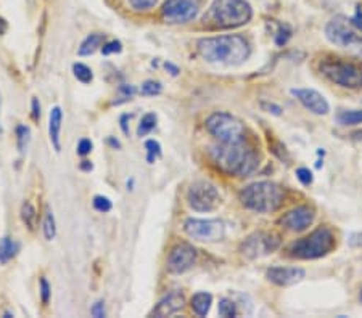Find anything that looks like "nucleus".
I'll list each match as a JSON object with an SVG mask.
<instances>
[{
    "label": "nucleus",
    "instance_id": "obj_15",
    "mask_svg": "<svg viewBox=\"0 0 362 318\" xmlns=\"http://www.w3.org/2000/svg\"><path fill=\"white\" fill-rule=\"evenodd\" d=\"M291 95L296 97V100L314 114L325 116V114L330 113L329 102H327L325 97L322 94H319L317 90H314V89H291Z\"/></svg>",
    "mask_w": 362,
    "mask_h": 318
},
{
    "label": "nucleus",
    "instance_id": "obj_27",
    "mask_svg": "<svg viewBox=\"0 0 362 318\" xmlns=\"http://www.w3.org/2000/svg\"><path fill=\"white\" fill-rule=\"evenodd\" d=\"M73 73L74 78L83 84H90L93 79V73L89 66H86L84 63H74L73 65Z\"/></svg>",
    "mask_w": 362,
    "mask_h": 318
},
{
    "label": "nucleus",
    "instance_id": "obj_32",
    "mask_svg": "<svg viewBox=\"0 0 362 318\" xmlns=\"http://www.w3.org/2000/svg\"><path fill=\"white\" fill-rule=\"evenodd\" d=\"M39 291H40V299H42V304L47 305L50 302V298H52V288H50V283L47 281L45 276H40Z\"/></svg>",
    "mask_w": 362,
    "mask_h": 318
},
{
    "label": "nucleus",
    "instance_id": "obj_41",
    "mask_svg": "<svg viewBox=\"0 0 362 318\" xmlns=\"http://www.w3.org/2000/svg\"><path fill=\"white\" fill-rule=\"evenodd\" d=\"M348 243L351 247H358V250L362 247V231H356V233L349 235Z\"/></svg>",
    "mask_w": 362,
    "mask_h": 318
},
{
    "label": "nucleus",
    "instance_id": "obj_28",
    "mask_svg": "<svg viewBox=\"0 0 362 318\" xmlns=\"http://www.w3.org/2000/svg\"><path fill=\"white\" fill-rule=\"evenodd\" d=\"M163 92V85L158 80H145L140 87V94L145 95V97H155V95H160Z\"/></svg>",
    "mask_w": 362,
    "mask_h": 318
},
{
    "label": "nucleus",
    "instance_id": "obj_43",
    "mask_svg": "<svg viewBox=\"0 0 362 318\" xmlns=\"http://www.w3.org/2000/svg\"><path fill=\"white\" fill-rule=\"evenodd\" d=\"M165 68L168 69V71L169 73H171V76H174V78H176V76H179V68L176 66V65H173V63L171 61H166L165 63Z\"/></svg>",
    "mask_w": 362,
    "mask_h": 318
},
{
    "label": "nucleus",
    "instance_id": "obj_26",
    "mask_svg": "<svg viewBox=\"0 0 362 318\" xmlns=\"http://www.w3.org/2000/svg\"><path fill=\"white\" fill-rule=\"evenodd\" d=\"M156 121H158V118H156L155 113H147V114H145L144 118H142V121H140L139 127H137V135L139 137L148 135L150 132L156 127Z\"/></svg>",
    "mask_w": 362,
    "mask_h": 318
},
{
    "label": "nucleus",
    "instance_id": "obj_8",
    "mask_svg": "<svg viewBox=\"0 0 362 318\" xmlns=\"http://www.w3.org/2000/svg\"><path fill=\"white\" fill-rule=\"evenodd\" d=\"M325 37L338 47L354 49L362 55V34L358 32L346 16L338 15L327 23Z\"/></svg>",
    "mask_w": 362,
    "mask_h": 318
},
{
    "label": "nucleus",
    "instance_id": "obj_21",
    "mask_svg": "<svg viewBox=\"0 0 362 318\" xmlns=\"http://www.w3.org/2000/svg\"><path fill=\"white\" fill-rule=\"evenodd\" d=\"M20 251V243L10 236H4L0 240V264H8Z\"/></svg>",
    "mask_w": 362,
    "mask_h": 318
},
{
    "label": "nucleus",
    "instance_id": "obj_2",
    "mask_svg": "<svg viewBox=\"0 0 362 318\" xmlns=\"http://www.w3.org/2000/svg\"><path fill=\"white\" fill-rule=\"evenodd\" d=\"M213 163L227 176L248 177L259 166V156L243 142L221 143L211 149Z\"/></svg>",
    "mask_w": 362,
    "mask_h": 318
},
{
    "label": "nucleus",
    "instance_id": "obj_31",
    "mask_svg": "<svg viewBox=\"0 0 362 318\" xmlns=\"http://www.w3.org/2000/svg\"><path fill=\"white\" fill-rule=\"evenodd\" d=\"M92 204H93V207H95V211L103 212V214L110 212V211H112V207H113V202L110 201V198H107V196H103V195H97L95 198H93Z\"/></svg>",
    "mask_w": 362,
    "mask_h": 318
},
{
    "label": "nucleus",
    "instance_id": "obj_4",
    "mask_svg": "<svg viewBox=\"0 0 362 318\" xmlns=\"http://www.w3.org/2000/svg\"><path fill=\"white\" fill-rule=\"evenodd\" d=\"M238 196L247 209L258 214H271L282 207L285 190L274 182H255L245 187Z\"/></svg>",
    "mask_w": 362,
    "mask_h": 318
},
{
    "label": "nucleus",
    "instance_id": "obj_18",
    "mask_svg": "<svg viewBox=\"0 0 362 318\" xmlns=\"http://www.w3.org/2000/svg\"><path fill=\"white\" fill-rule=\"evenodd\" d=\"M62 124H63V111L60 106H54L49 114V138L52 147L57 153L62 152Z\"/></svg>",
    "mask_w": 362,
    "mask_h": 318
},
{
    "label": "nucleus",
    "instance_id": "obj_22",
    "mask_svg": "<svg viewBox=\"0 0 362 318\" xmlns=\"http://www.w3.org/2000/svg\"><path fill=\"white\" fill-rule=\"evenodd\" d=\"M20 216H21V221L23 224L26 225L28 230L34 231L37 227V211L36 207L31 201H25L21 204V209H20Z\"/></svg>",
    "mask_w": 362,
    "mask_h": 318
},
{
    "label": "nucleus",
    "instance_id": "obj_36",
    "mask_svg": "<svg viewBox=\"0 0 362 318\" xmlns=\"http://www.w3.org/2000/svg\"><path fill=\"white\" fill-rule=\"evenodd\" d=\"M290 37H291L290 29L287 26H280L277 36H276V44L279 45V47H284V45L290 40Z\"/></svg>",
    "mask_w": 362,
    "mask_h": 318
},
{
    "label": "nucleus",
    "instance_id": "obj_42",
    "mask_svg": "<svg viewBox=\"0 0 362 318\" xmlns=\"http://www.w3.org/2000/svg\"><path fill=\"white\" fill-rule=\"evenodd\" d=\"M31 108H33V119L34 121H39L40 119V103L36 97L33 98L31 102Z\"/></svg>",
    "mask_w": 362,
    "mask_h": 318
},
{
    "label": "nucleus",
    "instance_id": "obj_23",
    "mask_svg": "<svg viewBox=\"0 0 362 318\" xmlns=\"http://www.w3.org/2000/svg\"><path fill=\"white\" fill-rule=\"evenodd\" d=\"M337 121L341 126L362 124V109H344L337 114Z\"/></svg>",
    "mask_w": 362,
    "mask_h": 318
},
{
    "label": "nucleus",
    "instance_id": "obj_11",
    "mask_svg": "<svg viewBox=\"0 0 362 318\" xmlns=\"http://www.w3.org/2000/svg\"><path fill=\"white\" fill-rule=\"evenodd\" d=\"M280 247V236L274 231H256L240 245L242 256L247 259H259L269 256Z\"/></svg>",
    "mask_w": 362,
    "mask_h": 318
},
{
    "label": "nucleus",
    "instance_id": "obj_35",
    "mask_svg": "<svg viewBox=\"0 0 362 318\" xmlns=\"http://www.w3.org/2000/svg\"><path fill=\"white\" fill-rule=\"evenodd\" d=\"M296 178L300 181L305 187H308V185H311L314 177H313V172L308 169V167H300V169H296Z\"/></svg>",
    "mask_w": 362,
    "mask_h": 318
},
{
    "label": "nucleus",
    "instance_id": "obj_45",
    "mask_svg": "<svg viewBox=\"0 0 362 318\" xmlns=\"http://www.w3.org/2000/svg\"><path fill=\"white\" fill-rule=\"evenodd\" d=\"M127 118H129V116H127V114H124V116H122V118H121V129H122V132H124L126 135L129 134V129H127V124H126V119H127Z\"/></svg>",
    "mask_w": 362,
    "mask_h": 318
},
{
    "label": "nucleus",
    "instance_id": "obj_37",
    "mask_svg": "<svg viewBox=\"0 0 362 318\" xmlns=\"http://www.w3.org/2000/svg\"><path fill=\"white\" fill-rule=\"evenodd\" d=\"M92 148H93V145L89 138H83V140L78 143V154H81V156L89 154L92 152Z\"/></svg>",
    "mask_w": 362,
    "mask_h": 318
},
{
    "label": "nucleus",
    "instance_id": "obj_47",
    "mask_svg": "<svg viewBox=\"0 0 362 318\" xmlns=\"http://www.w3.org/2000/svg\"><path fill=\"white\" fill-rule=\"evenodd\" d=\"M108 143L112 145V147H115V148H121V143H119L118 140H115L113 137H110V138H108Z\"/></svg>",
    "mask_w": 362,
    "mask_h": 318
},
{
    "label": "nucleus",
    "instance_id": "obj_12",
    "mask_svg": "<svg viewBox=\"0 0 362 318\" xmlns=\"http://www.w3.org/2000/svg\"><path fill=\"white\" fill-rule=\"evenodd\" d=\"M200 11V0H165L161 18L169 25H184L197 18Z\"/></svg>",
    "mask_w": 362,
    "mask_h": 318
},
{
    "label": "nucleus",
    "instance_id": "obj_20",
    "mask_svg": "<svg viewBox=\"0 0 362 318\" xmlns=\"http://www.w3.org/2000/svg\"><path fill=\"white\" fill-rule=\"evenodd\" d=\"M213 304V296L209 293H197L194 298H192V310L195 312L198 317H206L209 314V309H211Z\"/></svg>",
    "mask_w": 362,
    "mask_h": 318
},
{
    "label": "nucleus",
    "instance_id": "obj_40",
    "mask_svg": "<svg viewBox=\"0 0 362 318\" xmlns=\"http://www.w3.org/2000/svg\"><path fill=\"white\" fill-rule=\"evenodd\" d=\"M349 21H351V25L358 29V31L362 32V7L359 5L358 8H356V13L353 18H349Z\"/></svg>",
    "mask_w": 362,
    "mask_h": 318
},
{
    "label": "nucleus",
    "instance_id": "obj_24",
    "mask_svg": "<svg viewBox=\"0 0 362 318\" xmlns=\"http://www.w3.org/2000/svg\"><path fill=\"white\" fill-rule=\"evenodd\" d=\"M42 231H44V238L47 241L55 240L57 236V222H55V216L54 212L50 211V207H45V216H44V222H42Z\"/></svg>",
    "mask_w": 362,
    "mask_h": 318
},
{
    "label": "nucleus",
    "instance_id": "obj_49",
    "mask_svg": "<svg viewBox=\"0 0 362 318\" xmlns=\"http://www.w3.org/2000/svg\"><path fill=\"white\" fill-rule=\"evenodd\" d=\"M0 108H2V95H0Z\"/></svg>",
    "mask_w": 362,
    "mask_h": 318
},
{
    "label": "nucleus",
    "instance_id": "obj_48",
    "mask_svg": "<svg viewBox=\"0 0 362 318\" xmlns=\"http://www.w3.org/2000/svg\"><path fill=\"white\" fill-rule=\"evenodd\" d=\"M359 300L362 302V289H361V293H359Z\"/></svg>",
    "mask_w": 362,
    "mask_h": 318
},
{
    "label": "nucleus",
    "instance_id": "obj_39",
    "mask_svg": "<svg viewBox=\"0 0 362 318\" xmlns=\"http://www.w3.org/2000/svg\"><path fill=\"white\" fill-rule=\"evenodd\" d=\"M261 108L264 109V111L274 114V116H280V114H282V108H280L279 105H276V103L262 102V103H261Z\"/></svg>",
    "mask_w": 362,
    "mask_h": 318
},
{
    "label": "nucleus",
    "instance_id": "obj_16",
    "mask_svg": "<svg viewBox=\"0 0 362 318\" xmlns=\"http://www.w3.org/2000/svg\"><path fill=\"white\" fill-rule=\"evenodd\" d=\"M266 276L277 286H293L305 279L306 271L300 267H271Z\"/></svg>",
    "mask_w": 362,
    "mask_h": 318
},
{
    "label": "nucleus",
    "instance_id": "obj_33",
    "mask_svg": "<svg viewBox=\"0 0 362 318\" xmlns=\"http://www.w3.org/2000/svg\"><path fill=\"white\" fill-rule=\"evenodd\" d=\"M158 0H129V5L136 11H148L156 7Z\"/></svg>",
    "mask_w": 362,
    "mask_h": 318
},
{
    "label": "nucleus",
    "instance_id": "obj_9",
    "mask_svg": "<svg viewBox=\"0 0 362 318\" xmlns=\"http://www.w3.org/2000/svg\"><path fill=\"white\" fill-rule=\"evenodd\" d=\"M187 202L197 212H211L221 204V195L216 185L208 181H198L190 185Z\"/></svg>",
    "mask_w": 362,
    "mask_h": 318
},
{
    "label": "nucleus",
    "instance_id": "obj_3",
    "mask_svg": "<svg viewBox=\"0 0 362 318\" xmlns=\"http://www.w3.org/2000/svg\"><path fill=\"white\" fill-rule=\"evenodd\" d=\"M251 16L253 8L247 0H214L203 25L209 29H233L247 25Z\"/></svg>",
    "mask_w": 362,
    "mask_h": 318
},
{
    "label": "nucleus",
    "instance_id": "obj_10",
    "mask_svg": "<svg viewBox=\"0 0 362 318\" xmlns=\"http://www.w3.org/2000/svg\"><path fill=\"white\" fill-rule=\"evenodd\" d=\"M184 231L195 241L218 243L224 240L226 225L218 219H187Z\"/></svg>",
    "mask_w": 362,
    "mask_h": 318
},
{
    "label": "nucleus",
    "instance_id": "obj_6",
    "mask_svg": "<svg viewBox=\"0 0 362 318\" xmlns=\"http://www.w3.org/2000/svg\"><path fill=\"white\" fill-rule=\"evenodd\" d=\"M319 71L330 82L344 89H362V68L341 58H324L319 63Z\"/></svg>",
    "mask_w": 362,
    "mask_h": 318
},
{
    "label": "nucleus",
    "instance_id": "obj_13",
    "mask_svg": "<svg viewBox=\"0 0 362 318\" xmlns=\"http://www.w3.org/2000/svg\"><path fill=\"white\" fill-rule=\"evenodd\" d=\"M197 262V250L189 243H179L169 252L168 257V271L174 275L185 274Z\"/></svg>",
    "mask_w": 362,
    "mask_h": 318
},
{
    "label": "nucleus",
    "instance_id": "obj_29",
    "mask_svg": "<svg viewBox=\"0 0 362 318\" xmlns=\"http://www.w3.org/2000/svg\"><path fill=\"white\" fill-rule=\"evenodd\" d=\"M219 315L221 317H226V318H230V317H235L237 315V305L233 302L232 299H221L219 300Z\"/></svg>",
    "mask_w": 362,
    "mask_h": 318
},
{
    "label": "nucleus",
    "instance_id": "obj_44",
    "mask_svg": "<svg viewBox=\"0 0 362 318\" xmlns=\"http://www.w3.org/2000/svg\"><path fill=\"white\" fill-rule=\"evenodd\" d=\"M92 169H93V166H92L90 161H83V163H81V171L90 172Z\"/></svg>",
    "mask_w": 362,
    "mask_h": 318
},
{
    "label": "nucleus",
    "instance_id": "obj_1",
    "mask_svg": "<svg viewBox=\"0 0 362 318\" xmlns=\"http://www.w3.org/2000/svg\"><path fill=\"white\" fill-rule=\"evenodd\" d=\"M198 54L211 65L238 66L248 60L251 49L245 37L238 34H226L198 40Z\"/></svg>",
    "mask_w": 362,
    "mask_h": 318
},
{
    "label": "nucleus",
    "instance_id": "obj_19",
    "mask_svg": "<svg viewBox=\"0 0 362 318\" xmlns=\"http://www.w3.org/2000/svg\"><path fill=\"white\" fill-rule=\"evenodd\" d=\"M105 44V34L102 32H93L90 36H87L81 47L78 50L79 56H89L92 54H95L98 49H102V45Z\"/></svg>",
    "mask_w": 362,
    "mask_h": 318
},
{
    "label": "nucleus",
    "instance_id": "obj_38",
    "mask_svg": "<svg viewBox=\"0 0 362 318\" xmlns=\"http://www.w3.org/2000/svg\"><path fill=\"white\" fill-rule=\"evenodd\" d=\"M90 314L95 317V318H103L105 315H107V312H105V302H103V300H97V302L92 305Z\"/></svg>",
    "mask_w": 362,
    "mask_h": 318
},
{
    "label": "nucleus",
    "instance_id": "obj_30",
    "mask_svg": "<svg viewBox=\"0 0 362 318\" xmlns=\"http://www.w3.org/2000/svg\"><path fill=\"white\" fill-rule=\"evenodd\" d=\"M145 149H147V161L150 164H153L156 158H160L161 156V145L156 140L145 142Z\"/></svg>",
    "mask_w": 362,
    "mask_h": 318
},
{
    "label": "nucleus",
    "instance_id": "obj_25",
    "mask_svg": "<svg viewBox=\"0 0 362 318\" xmlns=\"http://www.w3.org/2000/svg\"><path fill=\"white\" fill-rule=\"evenodd\" d=\"M29 142H31V129L25 124H20L16 127V145H18V149L21 154L26 153Z\"/></svg>",
    "mask_w": 362,
    "mask_h": 318
},
{
    "label": "nucleus",
    "instance_id": "obj_17",
    "mask_svg": "<svg viewBox=\"0 0 362 318\" xmlns=\"http://www.w3.org/2000/svg\"><path fill=\"white\" fill-rule=\"evenodd\" d=\"M185 304V298H184V293L180 291H173L169 293L168 296L163 298L158 304H156V307L151 310V315L153 317H171L174 314H177L179 310H182Z\"/></svg>",
    "mask_w": 362,
    "mask_h": 318
},
{
    "label": "nucleus",
    "instance_id": "obj_14",
    "mask_svg": "<svg viewBox=\"0 0 362 318\" xmlns=\"http://www.w3.org/2000/svg\"><path fill=\"white\" fill-rule=\"evenodd\" d=\"M314 219H316V212H314L313 207L298 206L291 211L285 212L279 219V224L290 231H305L306 228L311 227Z\"/></svg>",
    "mask_w": 362,
    "mask_h": 318
},
{
    "label": "nucleus",
    "instance_id": "obj_46",
    "mask_svg": "<svg viewBox=\"0 0 362 318\" xmlns=\"http://www.w3.org/2000/svg\"><path fill=\"white\" fill-rule=\"evenodd\" d=\"M7 29H8V23L5 21L4 18H0V36L7 32Z\"/></svg>",
    "mask_w": 362,
    "mask_h": 318
},
{
    "label": "nucleus",
    "instance_id": "obj_7",
    "mask_svg": "<svg viewBox=\"0 0 362 318\" xmlns=\"http://www.w3.org/2000/svg\"><path fill=\"white\" fill-rule=\"evenodd\" d=\"M206 130L221 143L245 142V126L240 119L226 111L213 113L206 119Z\"/></svg>",
    "mask_w": 362,
    "mask_h": 318
},
{
    "label": "nucleus",
    "instance_id": "obj_5",
    "mask_svg": "<svg viewBox=\"0 0 362 318\" xmlns=\"http://www.w3.org/2000/svg\"><path fill=\"white\" fill-rule=\"evenodd\" d=\"M334 231L327 227H319L317 230H314L311 235H308L301 240H296L293 245L288 247V252L290 257L301 260H314L327 256V254L334 251Z\"/></svg>",
    "mask_w": 362,
    "mask_h": 318
},
{
    "label": "nucleus",
    "instance_id": "obj_34",
    "mask_svg": "<svg viewBox=\"0 0 362 318\" xmlns=\"http://www.w3.org/2000/svg\"><path fill=\"white\" fill-rule=\"evenodd\" d=\"M122 51V44L119 40H110V42H105L102 45V54L103 55H113V54H121Z\"/></svg>",
    "mask_w": 362,
    "mask_h": 318
}]
</instances>
